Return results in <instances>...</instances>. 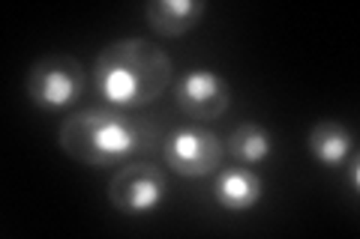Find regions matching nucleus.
<instances>
[{
  "instance_id": "f257e3e1",
  "label": "nucleus",
  "mask_w": 360,
  "mask_h": 239,
  "mask_svg": "<svg viewBox=\"0 0 360 239\" xmlns=\"http://www.w3.org/2000/svg\"><path fill=\"white\" fill-rule=\"evenodd\" d=\"M174 66L160 45L127 36L105 45L94 63V84L115 108H148L160 102L172 84Z\"/></svg>"
},
{
  "instance_id": "f03ea898",
  "label": "nucleus",
  "mask_w": 360,
  "mask_h": 239,
  "mask_svg": "<svg viewBox=\"0 0 360 239\" xmlns=\"http://www.w3.org/2000/svg\"><path fill=\"white\" fill-rule=\"evenodd\" d=\"M156 138L160 135L150 129V123H135L111 108L75 111L58 129L60 150L84 168L127 165L135 156L148 153Z\"/></svg>"
},
{
  "instance_id": "7ed1b4c3",
  "label": "nucleus",
  "mask_w": 360,
  "mask_h": 239,
  "mask_svg": "<svg viewBox=\"0 0 360 239\" xmlns=\"http://www.w3.org/2000/svg\"><path fill=\"white\" fill-rule=\"evenodd\" d=\"M87 78L82 63L70 54H45L27 72V99L42 111H60L84 96Z\"/></svg>"
},
{
  "instance_id": "20e7f679",
  "label": "nucleus",
  "mask_w": 360,
  "mask_h": 239,
  "mask_svg": "<svg viewBox=\"0 0 360 239\" xmlns=\"http://www.w3.org/2000/svg\"><path fill=\"white\" fill-rule=\"evenodd\" d=\"M168 195V177L153 162H127L115 170L108 183V200L120 215L141 219L162 207Z\"/></svg>"
},
{
  "instance_id": "39448f33",
  "label": "nucleus",
  "mask_w": 360,
  "mask_h": 239,
  "mask_svg": "<svg viewBox=\"0 0 360 239\" xmlns=\"http://www.w3.org/2000/svg\"><path fill=\"white\" fill-rule=\"evenodd\" d=\"M162 158L165 165L180 177L201 179L210 177L222 168L225 158V144L217 132H210L205 126H184L174 129L162 144Z\"/></svg>"
},
{
  "instance_id": "423d86ee",
  "label": "nucleus",
  "mask_w": 360,
  "mask_h": 239,
  "mask_svg": "<svg viewBox=\"0 0 360 239\" xmlns=\"http://www.w3.org/2000/svg\"><path fill=\"white\" fill-rule=\"evenodd\" d=\"M174 102L186 120L205 126L231 108V84L213 69H189L174 84Z\"/></svg>"
},
{
  "instance_id": "0eeeda50",
  "label": "nucleus",
  "mask_w": 360,
  "mask_h": 239,
  "mask_svg": "<svg viewBox=\"0 0 360 239\" xmlns=\"http://www.w3.org/2000/svg\"><path fill=\"white\" fill-rule=\"evenodd\" d=\"M205 13H207L205 0H150V4L144 6L148 27L165 39L184 36V33L198 27V21L205 18Z\"/></svg>"
},
{
  "instance_id": "6e6552de",
  "label": "nucleus",
  "mask_w": 360,
  "mask_h": 239,
  "mask_svg": "<svg viewBox=\"0 0 360 239\" xmlns=\"http://www.w3.org/2000/svg\"><path fill=\"white\" fill-rule=\"evenodd\" d=\"M213 198L225 212H250L252 207H258L264 198V183L255 170H246V168H229V170H219L217 177V186H213Z\"/></svg>"
},
{
  "instance_id": "1a4fd4ad",
  "label": "nucleus",
  "mask_w": 360,
  "mask_h": 239,
  "mask_svg": "<svg viewBox=\"0 0 360 239\" xmlns=\"http://www.w3.org/2000/svg\"><path fill=\"white\" fill-rule=\"evenodd\" d=\"M307 146L321 168H342L354 153V132L340 120H319L309 129Z\"/></svg>"
},
{
  "instance_id": "9d476101",
  "label": "nucleus",
  "mask_w": 360,
  "mask_h": 239,
  "mask_svg": "<svg viewBox=\"0 0 360 239\" xmlns=\"http://www.w3.org/2000/svg\"><path fill=\"white\" fill-rule=\"evenodd\" d=\"M225 150L240 165H262L264 158H270V153H274V135H270L262 123H240V126L229 135Z\"/></svg>"
},
{
  "instance_id": "9b49d317",
  "label": "nucleus",
  "mask_w": 360,
  "mask_h": 239,
  "mask_svg": "<svg viewBox=\"0 0 360 239\" xmlns=\"http://www.w3.org/2000/svg\"><path fill=\"white\" fill-rule=\"evenodd\" d=\"M345 186H348V191H352V195H357V186H360V158H357V153H352V162H348Z\"/></svg>"
}]
</instances>
